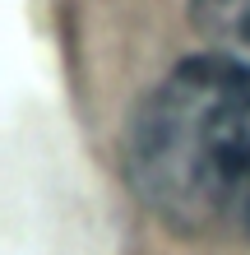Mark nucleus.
<instances>
[{
  "mask_svg": "<svg viewBox=\"0 0 250 255\" xmlns=\"http://www.w3.org/2000/svg\"><path fill=\"white\" fill-rule=\"evenodd\" d=\"M125 172L171 232L250 246V65L195 56L153 84L130 116Z\"/></svg>",
  "mask_w": 250,
  "mask_h": 255,
  "instance_id": "f257e3e1",
  "label": "nucleus"
},
{
  "mask_svg": "<svg viewBox=\"0 0 250 255\" xmlns=\"http://www.w3.org/2000/svg\"><path fill=\"white\" fill-rule=\"evenodd\" d=\"M190 23L213 56L250 65V0H190Z\"/></svg>",
  "mask_w": 250,
  "mask_h": 255,
  "instance_id": "f03ea898",
  "label": "nucleus"
}]
</instances>
